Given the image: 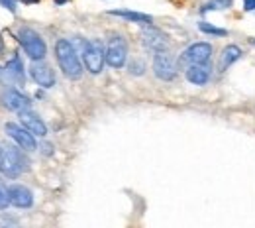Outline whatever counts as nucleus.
<instances>
[{
    "label": "nucleus",
    "instance_id": "9b49d317",
    "mask_svg": "<svg viewBox=\"0 0 255 228\" xmlns=\"http://www.w3.org/2000/svg\"><path fill=\"white\" fill-rule=\"evenodd\" d=\"M30 75H32L33 81H35L39 87H43V89H49V87L55 85V75H53L51 67L47 65V63H43L41 59H37V61H33L32 63V67H30Z\"/></svg>",
    "mask_w": 255,
    "mask_h": 228
},
{
    "label": "nucleus",
    "instance_id": "4468645a",
    "mask_svg": "<svg viewBox=\"0 0 255 228\" xmlns=\"http://www.w3.org/2000/svg\"><path fill=\"white\" fill-rule=\"evenodd\" d=\"M10 205L18 207V209H28L33 205L32 191L24 185H12L10 187Z\"/></svg>",
    "mask_w": 255,
    "mask_h": 228
},
{
    "label": "nucleus",
    "instance_id": "2eb2a0df",
    "mask_svg": "<svg viewBox=\"0 0 255 228\" xmlns=\"http://www.w3.org/2000/svg\"><path fill=\"white\" fill-rule=\"evenodd\" d=\"M187 79L191 81L192 85H206L208 79H210V67L208 63H196V65H189L187 69Z\"/></svg>",
    "mask_w": 255,
    "mask_h": 228
},
{
    "label": "nucleus",
    "instance_id": "423d86ee",
    "mask_svg": "<svg viewBox=\"0 0 255 228\" xmlns=\"http://www.w3.org/2000/svg\"><path fill=\"white\" fill-rule=\"evenodd\" d=\"M153 71H155L157 79H161V81H173L177 77L175 59L167 49L155 51V55H153Z\"/></svg>",
    "mask_w": 255,
    "mask_h": 228
},
{
    "label": "nucleus",
    "instance_id": "f8f14e48",
    "mask_svg": "<svg viewBox=\"0 0 255 228\" xmlns=\"http://www.w3.org/2000/svg\"><path fill=\"white\" fill-rule=\"evenodd\" d=\"M2 104L8 110H14V112H24V110H30L32 108L30 98L26 97V95H22L20 91H16V89H8L2 95Z\"/></svg>",
    "mask_w": 255,
    "mask_h": 228
},
{
    "label": "nucleus",
    "instance_id": "39448f33",
    "mask_svg": "<svg viewBox=\"0 0 255 228\" xmlns=\"http://www.w3.org/2000/svg\"><path fill=\"white\" fill-rule=\"evenodd\" d=\"M128 59V43L122 35L110 37L106 45V63L112 69H122Z\"/></svg>",
    "mask_w": 255,
    "mask_h": 228
},
{
    "label": "nucleus",
    "instance_id": "f3484780",
    "mask_svg": "<svg viewBox=\"0 0 255 228\" xmlns=\"http://www.w3.org/2000/svg\"><path fill=\"white\" fill-rule=\"evenodd\" d=\"M240 57H242V49H240L238 45H226L222 55H220V69L226 71L230 65H234Z\"/></svg>",
    "mask_w": 255,
    "mask_h": 228
},
{
    "label": "nucleus",
    "instance_id": "aec40b11",
    "mask_svg": "<svg viewBox=\"0 0 255 228\" xmlns=\"http://www.w3.org/2000/svg\"><path fill=\"white\" fill-rule=\"evenodd\" d=\"M198 28H200V32L204 33H212V35H226V30H222V28H216V26H210L208 22H200L198 24Z\"/></svg>",
    "mask_w": 255,
    "mask_h": 228
},
{
    "label": "nucleus",
    "instance_id": "f257e3e1",
    "mask_svg": "<svg viewBox=\"0 0 255 228\" xmlns=\"http://www.w3.org/2000/svg\"><path fill=\"white\" fill-rule=\"evenodd\" d=\"M28 169V160L22 154V148L16 144H0V173L8 179L20 177Z\"/></svg>",
    "mask_w": 255,
    "mask_h": 228
},
{
    "label": "nucleus",
    "instance_id": "4be33fe9",
    "mask_svg": "<svg viewBox=\"0 0 255 228\" xmlns=\"http://www.w3.org/2000/svg\"><path fill=\"white\" fill-rule=\"evenodd\" d=\"M0 4L6 6L10 12H16V2H14V0H0Z\"/></svg>",
    "mask_w": 255,
    "mask_h": 228
},
{
    "label": "nucleus",
    "instance_id": "20e7f679",
    "mask_svg": "<svg viewBox=\"0 0 255 228\" xmlns=\"http://www.w3.org/2000/svg\"><path fill=\"white\" fill-rule=\"evenodd\" d=\"M83 59H85V67L93 75H98L106 61V51L102 49V45L98 41H85L83 43Z\"/></svg>",
    "mask_w": 255,
    "mask_h": 228
},
{
    "label": "nucleus",
    "instance_id": "6e6552de",
    "mask_svg": "<svg viewBox=\"0 0 255 228\" xmlns=\"http://www.w3.org/2000/svg\"><path fill=\"white\" fill-rule=\"evenodd\" d=\"M4 132L22 148V150H26V152H33L37 146H35V138H33V134L28 128H22V126H18V124H14V122H8L6 126H4Z\"/></svg>",
    "mask_w": 255,
    "mask_h": 228
},
{
    "label": "nucleus",
    "instance_id": "393cba45",
    "mask_svg": "<svg viewBox=\"0 0 255 228\" xmlns=\"http://www.w3.org/2000/svg\"><path fill=\"white\" fill-rule=\"evenodd\" d=\"M65 2H69V0H55V4H65Z\"/></svg>",
    "mask_w": 255,
    "mask_h": 228
},
{
    "label": "nucleus",
    "instance_id": "f03ea898",
    "mask_svg": "<svg viewBox=\"0 0 255 228\" xmlns=\"http://www.w3.org/2000/svg\"><path fill=\"white\" fill-rule=\"evenodd\" d=\"M55 57H57V63L65 73V77L75 79V81L83 77L81 59H79V55H77V51L69 39H59L55 43Z\"/></svg>",
    "mask_w": 255,
    "mask_h": 228
},
{
    "label": "nucleus",
    "instance_id": "9d476101",
    "mask_svg": "<svg viewBox=\"0 0 255 228\" xmlns=\"http://www.w3.org/2000/svg\"><path fill=\"white\" fill-rule=\"evenodd\" d=\"M0 83L6 87H16V85H24V65L20 61V57L6 67H0Z\"/></svg>",
    "mask_w": 255,
    "mask_h": 228
},
{
    "label": "nucleus",
    "instance_id": "1a4fd4ad",
    "mask_svg": "<svg viewBox=\"0 0 255 228\" xmlns=\"http://www.w3.org/2000/svg\"><path fill=\"white\" fill-rule=\"evenodd\" d=\"M141 43L149 49V51H163V49H167L169 47V41H167V37H165V33L159 32L157 28H153V26H145L143 30H141Z\"/></svg>",
    "mask_w": 255,
    "mask_h": 228
},
{
    "label": "nucleus",
    "instance_id": "a211bd4d",
    "mask_svg": "<svg viewBox=\"0 0 255 228\" xmlns=\"http://www.w3.org/2000/svg\"><path fill=\"white\" fill-rule=\"evenodd\" d=\"M230 6H232V0H208L202 6V12H208V10H226Z\"/></svg>",
    "mask_w": 255,
    "mask_h": 228
},
{
    "label": "nucleus",
    "instance_id": "7ed1b4c3",
    "mask_svg": "<svg viewBox=\"0 0 255 228\" xmlns=\"http://www.w3.org/2000/svg\"><path fill=\"white\" fill-rule=\"evenodd\" d=\"M18 41H20V45L24 47L26 55H28L30 59H33V61L43 59L45 53H47V45H45L43 37L37 32H33L32 28H22V30L18 32Z\"/></svg>",
    "mask_w": 255,
    "mask_h": 228
},
{
    "label": "nucleus",
    "instance_id": "412c9836",
    "mask_svg": "<svg viewBox=\"0 0 255 228\" xmlns=\"http://www.w3.org/2000/svg\"><path fill=\"white\" fill-rule=\"evenodd\" d=\"M143 69H145V67H143L141 61H133V63L129 65V73H133V75H141V73H143Z\"/></svg>",
    "mask_w": 255,
    "mask_h": 228
},
{
    "label": "nucleus",
    "instance_id": "0eeeda50",
    "mask_svg": "<svg viewBox=\"0 0 255 228\" xmlns=\"http://www.w3.org/2000/svg\"><path fill=\"white\" fill-rule=\"evenodd\" d=\"M212 57V45L206 41H198L192 43L191 47H187L181 55V63L185 65H196V63H208Z\"/></svg>",
    "mask_w": 255,
    "mask_h": 228
},
{
    "label": "nucleus",
    "instance_id": "b1692460",
    "mask_svg": "<svg viewBox=\"0 0 255 228\" xmlns=\"http://www.w3.org/2000/svg\"><path fill=\"white\" fill-rule=\"evenodd\" d=\"M22 2H24V4H37L39 0H22Z\"/></svg>",
    "mask_w": 255,
    "mask_h": 228
},
{
    "label": "nucleus",
    "instance_id": "6ab92c4d",
    "mask_svg": "<svg viewBox=\"0 0 255 228\" xmlns=\"http://www.w3.org/2000/svg\"><path fill=\"white\" fill-rule=\"evenodd\" d=\"M8 205H10V187H6L0 181V211H4Z\"/></svg>",
    "mask_w": 255,
    "mask_h": 228
},
{
    "label": "nucleus",
    "instance_id": "dca6fc26",
    "mask_svg": "<svg viewBox=\"0 0 255 228\" xmlns=\"http://www.w3.org/2000/svg\"><path fill=\"white\" fill-rule=\"evenodd\" d=\"M108 14H110V16L124 18V20H129V22H137V24H151V22H153L151 16L141 14V12H131V10H110Z\"/></svg>",
    "mask_w": 255,
    "mask_h": 228
},
{
    "label": "nucleus",
    "instance_id": "ddd939ff",
    "mask_svg": "<svg viewBox=\"0 0 255 228\" xmlns=\"http://www.w3.org/2000/svg\"><path fill=\"white\" fill-rule=\"evenodd\" d=\"M18 114H20L22 126H24V128H28L33 136L43 138V136L47 134V126L43 124V120H41V118H39L35 112H32V110H24V112H18Z\"/></svg>",
    "mask_w": 255,
    "mask_h": 228
},
{
    "label": "nucleus",
    "instance_id": "5701e85b",
    "mask_svg": "<svg viewBox=\"0 0 255 228\" xmlns=\"http://www.w3.org/2000/svg\"><path fill=\"white\" fill-rule=\"evenodd\" d=\"M244 8L246 10H255V0H244Z\"/></svg>",
    "mask_w": 255,
    "mask_h": 228
}]
</instances>
